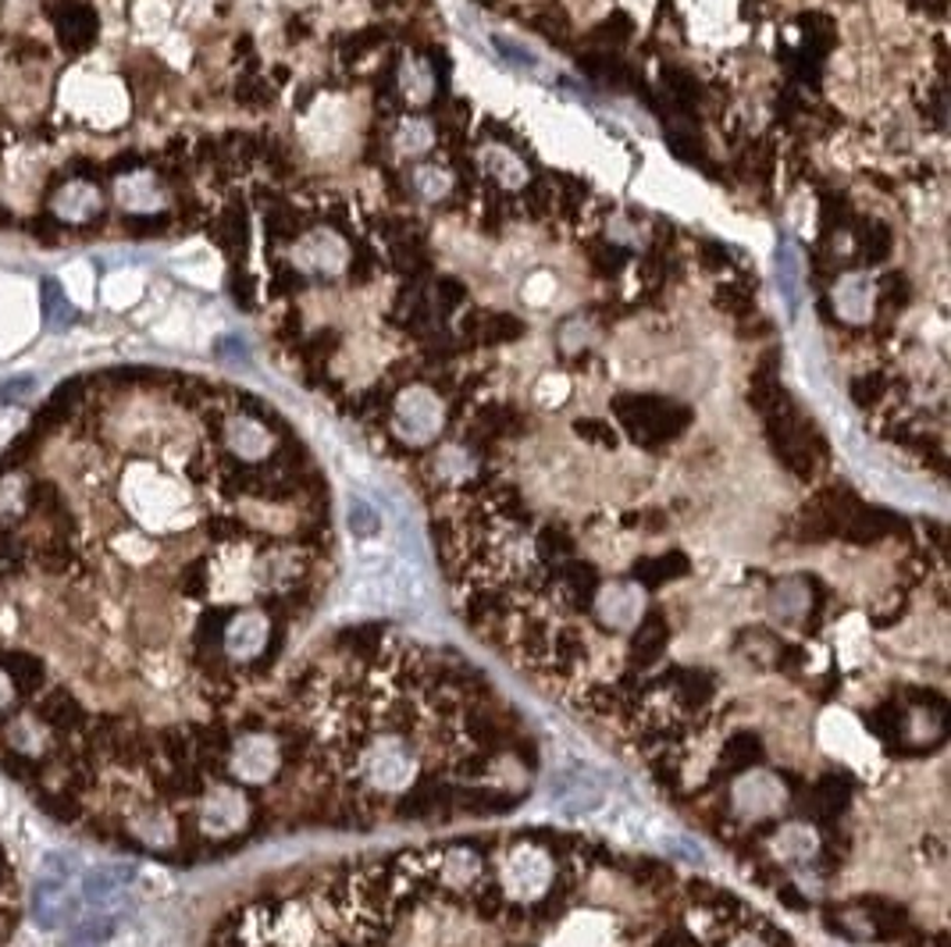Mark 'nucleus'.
<instances>
[{"mask_svg":"<svg viewBox=\"0 0 951 947\" xmlns=\"http://www.w3.org/2000/svg\"><path fill=\"white\" fill-rule=\"evenodd\" d=\"M264 488L214 407L175 431L115 371L61 385L4 452L0 770L58 827L196 862L207 809L250 798L229 627L300 570L232 509Z\"/></svg>","mask_w":951,"mask_h":947,"instance_id":"f257e3e1","label":"nucleus"},{"mask_svg":"<svg viewBox=\"0 0 951 947\" xmlns=\"http://www.w3.org/2000/svg\"><path fill=\"white\" fill-rule=\"evenodd\" d=\"M43 214L54 228H89L107 214V196L94 172H61L43 196Z\"/></svg>","mask_w":951,"mask_h":947,"instance_id":"f03ea898","label":"nucleus"},{"mask_svg":"<svg viewBox=\"0 0 951 947\" xmlns=\"http://www.w3.org/2000/svg\"><path fill=\"white\" fill-rule=\"evenodd\" d=\"M613 410L634 439L646 442V446L667 442V439H673V435H681L688 417H691L685 407L667 403V399H656V396H620L613 403Z\"/></svg>","mask_w":951,"mask_h":947,"instance_id":"7ed1b4c3","label":"nucleus"},{"mask_svg":"<svg viewBox=\"0 0 951 947\" xmlns=\"http://www.w3.org/2000/svg\"><path fill=\"white\" fill-rule=\"evenodd\" d=\"M43 14L54 26L58 47L68 53V58H79V53H86L97 43L100 14L89 0H43Z\"/></svg>","mask_w":951,"mask_h":947,"instance_id":"20e7f679","label":"nucleus"},{"mask_svg":"<svg viewBox=\"0 0 951 947\" xmlns=\"http://www.w3.org/2000/svg\"><path fill=\"white\" fill-rule=\"evenodd\" d=\"M414 770H417V755L410 744L399 738L378 741L368 752V762H363V773H368L381 791H399L404 784H410Z\"/></svg>","mask_w":951,"mask_h":947,"instance_id":"39448f33","label":"nucleus"},{"mask_svg":"<svg viewBox=\"0 0 951 947\" xmlns=\"http://www.w3.org/2000/svg\"><path fill=\"white\" fill-rule=\"evenodd\" d=\"M503 880H506V890L514 898H524V901H535L545 895L549 880H553V862H549V855L538 851V848H517L514 855L506 859V869H503Z\"/></svg>","mask_w":951,"mask_h":947,"instance_id":"423d86ee","label":"nucleus"},{"mask_svg":"<svg viewBox=\"0 0 951 947\" xmlns=\"http://www.w3.org/2000/svg\"><path fill=\"white\" fill-rule=\"evenodd\" d=\"M599 621L613 631H628L642 616V592L634 585H610L599 592Z\"/></svg>","mask_w":951,"mask_h":947,"instance_id":"0eeeda50","label":"nucleus"},{"mask_svg":"<svg viewBox=\"0 0 951 947\" xmlns=\"http://www.w3.org/2000/svg\"><path fill=\"white\" fill-rule=\"evenodd\" d=\"M784 801V791L780 784L770 777V773H756V777H745L741 784L735 788V806L745 812V816H770L780 809Z\"/></svg>","mask_w":951,"mask_h":947,"instance_id":"6e6552de","label":"nucleus"},{"mask_svg":"<svg viewBox=\"0 0 951 947\" xmlns=\"http://www.w3.org/2000/svg\"><path fill=\"white\" fill-rule=\"evenodd\" d=\"M774 851L784 862H806L816 851V833L809 827H784L774 837Z\"/></svg>","mask_w":951,"mask_h":947,"instance_id":"1a4fd4ad","label":"nucleus"},{"mask_svg":"<svg viewBox=\"0 0 951 947\" xmlns=\"http://www.w3.org/2000/svg\"><path fill=\"white\" fill-rule=\"evenodd\" d=\"M76 318H79V311L68 303L65 289L54 279H47L43 282V321H47V328L50 332H65V328L76 324Z\"/></svg>","mask_w":951,"mask_h":947,"instance_id":"9d476101","label":"nucleus"},{"mask_svg":"<svg viewBox=\"0 0 951 947\" xmlns=\"http://www.w3.org/2000/svg\"><path fill=\"white\" fill-rule=\"evenodd\" d=\"M663 648H667V624H663V616L652 613L649 621L642 624V631H638V637H634V663L638 666H652L663 655Z\"/></svg>","mask_w":951,"mask_h":947,"instance_id":"9b49d317","label":"nucleus"},{"mask_svg":"<svg viewBox=\"0 0 951 947\" xmlns=\"http://www.w3.org/2000/svg\"><path fill=\"white\" fill-rule=\"evenodd\" d=\"M478 335L485 342H514L524 335V321L514 314H488V318H482Z\"/></svg>","mask_w":951,"mask_h":947,"instance_id":"f8f14e48","label":"nucleus"},{"mask_svg":"<svg viewBox=\"0 0 951 947\" xmlns=\"http://www.w3.org/2000/svg\"><path fill=\"white\" fill-rule=\"evenodd\" d=\"M858 250H863V261H870V264L884 261L887 250H891V232L876 222H866L863 228H858Z\"/></svg>","mask_w":951,"mask_h":947,"instance_id":"ddd939ff","label":"nucleus"},{"mask_svg":"<svg viewBox=\"0 0 951 947\" xmlns=\"http://www.w3.org/2000/svg\"><path fill=\"white\" fill-rule=\"evenodd\" d=\"M631 36H634V22H631V18H628L624 11H617V14H610V18H606V22L595 26V29L589 32V40H599V43L617 47V43H628Z\"/></svg>","mask_w":951,"mask_h":947,"instance_id":"4468645a","label":"nucleus"},{"mask_svg":"<svg viewBox=\"0 0 951 947\" xmlns=\"http://www.w3.org/2000/svg\"><path fill=\"white\" fill-rule=\"evenodd\" d=\"M443 877L453 887H467L474 877H478V859L470 851H449L446 862H443Z\"/></svg>","mask_w":951,"mask_h":947,"instance_id":"2eb2a0df","label":"nucleus"},{"mask_svg":"<svg viewBox=\"0 0 951 947\" xmlns=\"http://www.w3.org/2000/svg\"><path fill=\"white\" fill-rule=\"evenodd\" d=\"M756 759H759V741H756L753 734H738V738H730V741H727L724 762H727L730 770H745V767H753Z\"/></svg>","mask_w":951,"mask_h":947,"instance_id":"dca6fc26","label":"nucleus"},{"mask_svg":"<svg viewBox=\"0 0 951 947\" xmlns=\"http://www.w3.org/2000/svg\"><path fill=\"white\" fill-rule=\"evenodd\" d=\"M350 531L357 538H375L381 531V517H378V509L371 502L350 499Z\"/></svg>","mask_w":951,"mask_h":947,"instance_id":"f3484780","label":"nucleus"},{"mask_svg":"<svg viewBox=\"0 0 951 947\" xmlns=\"http://www.w3.org/2000/svg\"><path fill=\"white\" fill-rule=\"evenodd\" d=\"M663 86L670 89V97L681 107H695V100H699V82H695L681 68H663Z\"/></svg>","mask_w":951,"mask_h":947,"instance_id":"a211bd4d","label":"nucleus"},{"mask_svg":"<svg viewBox=\"0 0 951 947\" xmlns=\"http://www.w3.org/2000/svg\"><path fill=\"white\" fill-rule=\"evenodd\" d=\"M532 26L542 29L545 36H553V40H563V36L571 32V18H566V11L560 4H542L532 14Z\"/></svg>","mask_w":951,"mask_h":947,"instance_id":"6ab92c4d","label":"nucleus"},{"mask_svg":"<svg viewBox=\"0 0 951 947\" xmlns=\"http://www.w3.org/2000/svg\"><path fill=\"white\" fill-rule=\"evenodd\" d=\"M887 389H891L887 374H866V378H855L852 396H855V403L873 407V403H881V399L887 396Z\"/></svg>","mask_w":951,"mask_h":947,"instance_id":"aec40b11","label":"nucleus"},{"mask_svg":"<svg viewBox=\"0 0 951 947\" xmlns=\"http://www.w3.org/2000/svg\"><path fill=\"white\" fill-rule=\"evenodd\" d=\"M235 100L243 107H268L271 104V86L261 76H246L235 82Z\"/></svg>","mask_w":951,"mask_h":947,"instance_id":"412c9836","label":"nucleus"},{"mask_svg":"<svg viewBox=\"0 0 951 947\" xmlns=\"http://www.w3.org/2000/svg\"><path fill=\"white\" fill-rule=\"evenodd\" d=\"M553 204H556V193H553V186H549V178H538V182L527 186L524 207H527V214H532V217H545L549 211H553Z\"/></svg>","mask_w":951,"mask_h":947,"instance_id":"4be33fe9","label":"nucleus"},{"mask_svg":"<svg viewBox=\"0 0 951 947\" xmlns=\"http://www.w3.org/2000/svg\"><path fill=\"white\" fill-rule=\"evenodd\" d=\"M381 40H386V29H381V26L360 29L357 36H350V40H346V50H342V53H346V58H363V53L378 50Z\"/></svg>","mask_w":951,"mask_h":947,"instance_id":"5701e85b","label":"nucleus"},{"mask_svg":"<svg viewBox=\"0 0 951 947\" xmlns=\"http://www.w3.org/2000/svg\"><path fill=\"white\" fill-rule=\"evenodd\" d=\"M685 556H678V553H670V556H663V559H652V563H642V574H646V580H670L673 574H685Z\"/></svg>","mask_w":951,"mask_h":947,"instance_id":"b1692460","label":"nucleus"},{"mask_svg":"<svg viewBox=\"0 0 951 947\" xmlns=\"http://www.w3.org/2000/svg\"><path fill=\"white\" fill-rule=\"evenodd\" d=\"M717 300L727 306L730 314H748L756 306L753 303V289H748V285H724Z\"/></svg>","mask_w":951,"mask_h":947,"instance_id":"393cba45","label":"nucleus"},{"mask_svg":"<svg viewBox=\"0 0 951 947\" xmlns=\"http://www.w3.org/2000/svg\"><path fill=\"white\" fill-rule=\"evenodd\" d=\"M232 300L243 306V311H253L258 306V282H253L250 275H243V271H235L232 275Z\"/></svg>","mask_w":951,"mask_h":947,"instance_id":"a878e982","label":"nucleus"},{"mask_svg":"<svg viewBox=\"0 0 951 947\" xmlns=\"http://www.w3.org/2000/svg\"><path fill=\"white\" fill-rule=\"evenodd\" d=\"M909 303V282L905 275H887L884 279V306L887 311H902Z\"/></svg>","mask_w":951,"mask_h":947,"instance_id":"bb28decb","label":"nucleus"},{"mask_svg":"<svg viewBox=\"0 0 951 947\" xmlns=\"http://www.w3.org/2000/svg\"><path fill=\"white\" fill-rule=\"evenodd\" d=\"M578 435H584V439H592V442H602V446H613V442H617L613 431H610V424H602V421H578Z\"/></svg>","mask_w":951,"mask_h":947,"instance_id":"cd10ccee","label":"nucleus"},{"mask_svg":"<svg viewBox=\"0 0 951 947\" xmlns=\"http://www.w3.org/2000/svg\"><path fill=\"white\" fill-rule=\"evenodd\" d=\"M32 385H36L32 378H14V381H4V385H0V399H4V403H18V399H26V396L32 392Z\"/></svg>","mask_w":951,"mask_h":947,"instance_id":"c85d7f7f","label":"nucleus"},{"mask_svg":"<svg viewBox=\"0 0 951 947\" xmlns=\"http://www.w3.org/2000/svg\"><path fill=\"white\" fill-rule=\"evenodd\" d=\"M438 296H443L449 306H456V303L467 300V289L456 282V279H443V282H438Z\"/></svg>","mask_w":951,"mask_h":947,"instance_id":"c756f323","label":"nucleus"},{"mask_svg":"<svg viewBox=\"0 0 951 947\" xmlns=\"http://www.w3.org/2000/svg\"><path fill=\"white\" fill-rule=\"evenodd\" d=\"M944 4L948 0H912V8L926 11V14H944Z\"/></svg>","mask_w":951,"mask_h":947,"instance_id":"7c9ffc66","label":"nucleus"},{"mask_svg":"<svg viewBox=\"0 0 951 947\" xmlns=\"http://www.w3.org/2000/svg\"><path fill=\"white\" fill-rule=\"evenodd\" d=\"M735 947H759V944H756V940H738Z\"/></svg>","mask_w":951,"mask_h":947,"instance_id":"2f4dec72","label":"nucleus"}]
</instances>
